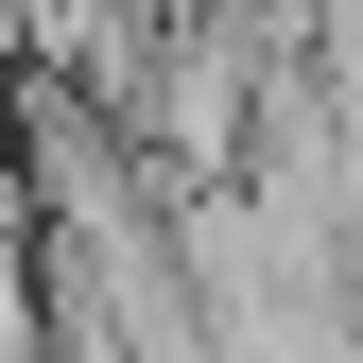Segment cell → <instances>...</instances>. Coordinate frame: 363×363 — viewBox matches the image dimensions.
<instances>
[{
    "label": "cell",
    "mask_w": 363,
    "mask_h": 363,
    "mask_svg": "<svg viewBox=\"0 0 363 363\" xmlns=\"http://www.w3.org/2000/svg\"><path fill=\"white\" fill-rule=\"evenodd\" d=\"M346 363H363V346H346Z\"/></svg>",
    "instance_id": "obj_1"
}]
</instances>
